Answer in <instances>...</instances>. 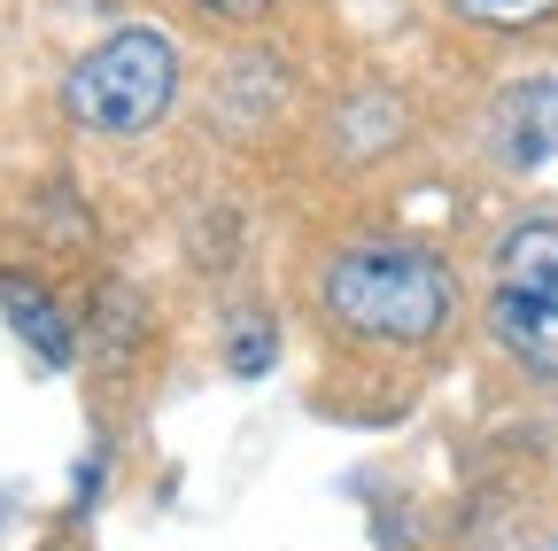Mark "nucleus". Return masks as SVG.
I'll use <instances>...</instances> for the list:
<instances>
[{
  "instance_id": "f257e3e1",
  "label": "nucleus",
  "mask_w": 558,
  "mask_h": 551,
  "mask_svg": "<svg viewBox=\"0 0 558 551\" xmlns=\"http://www.w3.org/2000/svg\"><path fill=\"white\" fill-rule=\"evenodd\" d=\"M326 319L357 342H435L450 319V272L442 256L411 241H349L326 264Z\"/></svg>"
},
{
  "instance_id": "f03ea898",
  "label": "nucleus",
  "mask_w": 558,
  "mask_h": 551,
  "mask_svg": "<svg viewBox=\"0 0 558 551\" xmlns=\"http://www.w3.org/2000/svg\"><path fill=\"white\" fill-rule=\"evenodd\" d=\"M179 101V47L148 24L109 32L94 55H78V71L62 79V109L86 132H148Z\"/></svg>"
},
{
  "instance_id": "7ed1b4c3",
  "label": "nucleus",
  "mask_w": 558,
  "mask_h": 551,
  "mask_svg": "<svg viewBox=\"0 0 558 551\" xmlns=\"http://www.w3.org/2000/svg\"><path fill=\"white\" fill-rule=\"evenodd\" d=\"M488 148L512 171H535L558 156V79H520L505 86V101L488 109Z\"/></svg>"
},
{
  "instance_id": "20e7f679",
  "label": "nucleus",
  "mask_w": 558,
  "mask_h": 551,
  "mask_svg": "<svg viewBox=\"0 0 558 551\" xmlns=\"http://www.w3.org/2000/svg\"><path fill=\"white\" fill-rule=\"evenodd\" d=\"M488 334H497L527 373L558 381V280L497 288V296H488Z\"/></svg>"
},
{
  "instance_id": "39448f33",
  "label": "nucleus",
  "mask_w": 558,
  "mask_h": 551,
  "mask_svg": "<svg viewBox=\"0 0 558 551\" xmlns=\"http://www.w3.org/2000/svg\"><path fill=\"white\" fill-rule=\"evenodd\" d=\"M0 311H9V326L24 334L32 358H47V366H70V358H78V334H70V319H62V303H54L47 288L0 280Z\"/></svg>"
},
{
  "instance_id": "423d86ee",
  "label": "nucleus",
  "mask_w": 558,
  "mask_h": 551,
  "mask_svg": "<svg viewBox=\"0 0 558 551\" xmlns=\"http://www.w3.org/2000/svg\"><path fill=\"white\" fill-rule=\"evenodd\" d=\"M558 280V218H520L497 249V288H535Z\"/></svg>"
},
{
  "instance_id": "0eeeda50",
  "label": "nucleus",
  "mask_w": 558,
  "mask_h": 551,
  "mask_svg": "<svg viewBox=\"0 0 558 551\" xmlns=\"http://www.w3.org/2000/svg\"><path fill=\"white\" fill-rule=\"evenodd\" d=\"M450 9L465 24H488V32H527V24H543L558 9V0H450Z\"/></svg>"
},
{
  "instance_id": "6e6552de",
  "label": "nucleus",
  "mask_w": 558,
  "mask_h": 551,
  "mask_svg": "<svg viewBox=\"0 0 558 551\" xmlns=\"http://www.w3.org/2000/svg\"><path fill=\"white\" fill-rule=\"evenodd\" d=\"M226 358H233V373H241V381L271 373V358H279V342H271V319H264V311H248V319L233 326V342H226Z\"/></svg>"
},
{
  "instance_id": "1a4fd4ad",
  "label": "nucleus",
  "mask_w": 558,
  "mask_h": 551,
  "mask_svg": "<svg viewBox=\"0 0 558 551\" xmlns=\"http://www.w3.org/2000/svg\"><path fill=\"white\" fill-rule=\"evenodd\" d=\"M202 9H218V16H264L271 0H202Z\"/></svg>"
},
{
  "instance_id": "9d476101",
  "label": "nucleus",
  "mask_w": 558,
  "mask_h": 551,
  "mask_svg": "<svg viewBox=\"0 0 558 551\" xmlns=\"http://www.w3.org/2000/svg\"><path fill=\"white\" fill-rule=\"evenodd\" d=\"M535 551H558V536H543V543H535Z\"/></svg>"
}]
</instances>
